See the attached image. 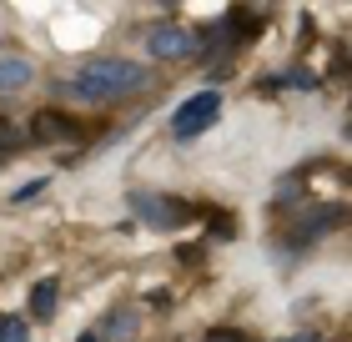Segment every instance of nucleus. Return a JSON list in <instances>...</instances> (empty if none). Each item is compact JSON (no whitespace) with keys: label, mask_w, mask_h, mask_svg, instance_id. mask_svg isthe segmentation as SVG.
Returning <instances> with one entry per match:
<instances>
[{"label":"nucleus","mask_w":352,"mask_h":342,"mask_svg":"<svg viewBox=\"0 0 352 342\" xmlns=\"http://www.w3.org/2000/svg\"><path fill=\"white\" fill-rule=\"evenodd\" d=\"M146 71L136 66V61H121V56H96L86 61L81 71H76V96H86V101H111V96H126L136 91Z\"/></svg>","instance_id":"obj_1"},{"label":"nucleus","mask_w":352,"mask_h":342,"mask_svg":"<svg viewBox=\"0 0 352 342\" xmlns=\"http://www.w3.org/2000/svg\"><path fill=\"white\" fill-rule=\"evenodd\" d=\"M131 217L151 232H182L186 222H197V206L171 191H131Z\"/></svg>","instance_id":"obj_2"},{"label":"nucleus","mask_w":352,"mask_h":342,"mask_svg":"<svg viewBox=\"0 0 352 342\" xmlns=\"http://www.w3.org/2000/svg\"><path fill=\"white\" fill-rule=\"evenodd\" d=\"M217 116H221V96H217V91H197L191 101L176 106V116H171V136H176V141H191V136H201Z\"/></svg>","instance_id":"obj_3"},{"label":"nucleus","mask_w":352,"mask_h":342,"mask_svg":"<svg viewBox=\"0 0 352 342\" xmlns=\"http://www.w3.org/2000/svg\"><path fill=\"white\" fill-rule=\"evenodd\" d=\"M146 51L151 56H166V61H186L191 51H197V36L182 30V25H156L146 36Z\"/></svg>","instance_id":"obj_4"},{"label":"nucleus","mask_w":352,"mask_h":342,"mask_svg":"<svg viewBox=\"0 0 352 342\" xmlns=\"http://www.w3.org/2000/svg\"><path fill=\"white\" fill-rule=\"evenodd\" d=\"M338 222H342V206H317V211H312V217L302 222V226H292V237H287V242H292V247H307L312 237L332 232V226H338Z\"/></svg>","instance_id":"obj_5"},{"label":"nucleus","mask_w":352,"mask_h":342,"mask_svg":"<svg viewBox=\"0 0 352 342\" xmlns=\"http://www.w3.org/2000/svg\"><path fill=\"white\" fill-rule=\"evenodd\" d=\"M30 131H36L41 141H76V121H71V116H60V111H36Z\"/></svg>","instance_id":"obj_6"},{"label":"nucleus","mask_w":352,"mask_h":342,"mask_svg":"<svg viewBox=\"0 0 352 342\" xmlns=\"http://www.w3.org/2000/svg\"><path fill=\"white\" fill-rule=\"evenodd\" d=\"M56 292H60L56 277H41V282L30 287V312H36L41 322H45V317H56Z\"/></svg>","instance_id":"obj_7"},{"label":"nucleus","mask_w":352,"mask_h":342,"mask_svg":"<svg viewBox=\"0 0 352 342\" xmlns=\"http://www.w3.org/2000/svg\"><path fill=\"white\" fill-rule=\"evenodd\" d=\"M30 81V61H0V91H15Z\"/></svg>","instance_id":"obj_8"},{"label":"nucleus","mask_w":352,"mask_h":342,"mask_svg":"<svg viewBox=\"0 0 352 342\" xmlns=\"http://www.w3.org/2000/svg\"><path fill=\"white\" fill-rule=\"evenodd\" d=\"M131 332H136V312H111L106 317V337L121 342V337H131Z\"/></svg>","instance_id":"obj_9"},{"label":"nucleus","mask_w":352,"mask_h":342,"mask_svg":"<svg viewBox=\"0 0 352 342\" xmlns=\"http://www.w3.org/2000/svg\"><path fill=\"white\" fill-rule=\"evenodd\" d=\"M25 332H30L25 317H6V322H0V342H30Z\"/></svg>","instance_id":"obj_10"},{"label":"nucleus","mask_w":352,"mask_h":342,"mask_svg":"<svg viewBox=\"0 0 352 342\" xmlns=\"http://www.w3.org/2000/svg\"><path fill=\"white\" fill-rule=\"evenodd\" d=\"M206 342H247V337L232 332V328H212V332H206Z\"/></svg>","instance_id":"obj_11"},{"label":"nucleus","mask_w":352,"mask_h":342,"mask_svg":"<svg viewBox=\"0 0 352 342\" xmlns=\"http://www.w3.org/2000/svg\"><path fill=\"white\" fill-rule=\"evenodd\" d=\"M41 191H45V176H36L30 186H21V191H15V202H30V197H41Z\"/></svg>","instance_id":"obj_12"},{"label":"nucleus","mask_w":352,"mask_h":342,"mask_svg":"<svg viewBox=\"0 0 352 342\" xmlns=\"http://www.w3.org/2000/svg\"><path fill=\"white\" fill-rule=\"evenodd\" d=\"M10 146H15V126L0 121V151H10Z\"/></svg>","instance_id":"obj_13"},{"label":"nucleus","mask_w":352,"mask_h":342,"mask_svg":"<svg viewBox=\"0 0 352 342\" xmlns=\"http://www.w3.org/2000/svg\"><path fill=\"white\" fill-rule=\"evenodd\" d=\"M287 342H322L317 332H297V337H287Z\"/></svg>","instance_id":"obj_14"},{"label":"nucleus","mask_w":352,"mask_h":342,"mask_svg":"<svg viewBox=\"0 0 352 342\" xmlns=\"http://www.w3.org/2000/svg\"><path fill=\"white\" fill-rule=\"evenodd\" d=\"M76 342H101V332H86V337H76Z\"/></svg>","instance_id":"obj_15"},{"label":"nucleus","mask_w":352,"mask_h":342,"mask_svg":"<svg viewBox=\"0 0 352 342\" xmlns=\"http://www.w3.org/2000/svg\"><path fill=\"white\" fill-rule=\"evenodd\" d=\"M0 322H6V317H0Z\"/></svg>","instance_id":"obj_16"}]
</instances>
